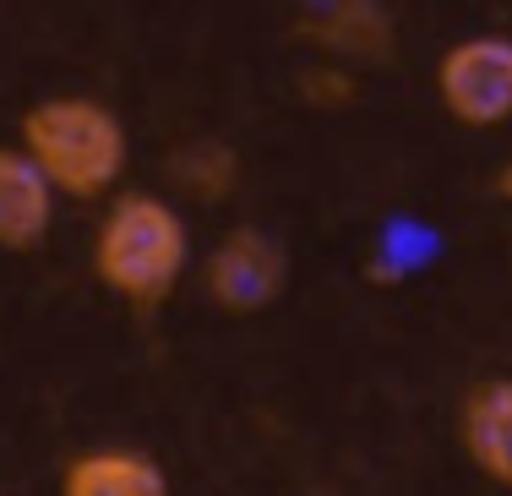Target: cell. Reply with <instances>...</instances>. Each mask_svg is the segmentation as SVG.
Wrapping results in <instances>:
<instances>
[{
    "label": "cell",
    "mask_w": 512,
    "mask_h": 496,
    "mask_svg": "<svg viewBox=\"0 0 512 496\" xmlns=\"http://www.w3.org/2000/svg\"><path fill=\"white\" fill-rule=\"evenodd\" d=\"M17 148L33 159L55 197L99 202L120 186L131 159L126 120L88 93H50L17 126Z\"/></svg>",
    "instance_id": "cell-1"
},
{
    "label": "cell",
    "mask_w": 512,
    "mask_h": 496,
    "mask_svg": "<svg viewBox=\"0 0 512 496\" xmlns=\"http://www.w3.org/2000/svg\"><path fill=\"white\" fill-rule=\"evenodd\" d=\"M191 262L186 219L153 191H120L93 229V278L131 311H158Z\"/></svg>",
    "instance_id": "cell-2"
},
{
    "label": "cell",
    "mask_w": 512,
    "mask_h": 496,
    "mask_svg": "<svg viewBox=\"0 0 512 496\" xmlns=\"http://www.w3.org/2000/svg\"><path fill=\"white\" fill-rule=\"evenodd\" d=\"M289 289V251L278 235L256 224L224 229L213 251L202 257V300L218 306L224 317H256L278 306Z\"/></svg>",
    "instance_id": "cell-3"
},
{
    "label": "cell",
    "mask_w": 512,
    "mask_h": 496,
    "mask_svg": "<svg viewBox=\"0 0 512 496\" xmlns=\"http://www.w3.org/2000/svg\"><path fill=\"white\" fill-rule=\"evenodd\" d=\"M436 99L469 131H491L512 120V39L507 33H474L447 44L436 60Z\"/></svg>",
    "instance_id": "cell-4"
},
{
    "label": "cell",
    "mask_w": 512,
    "mask_h": 496,
    "mask_svg": "<svg viewBox=\"0 0 512 496\" xmlns=\"http://www.w3.org/2000/svg\"><path fill=\"white\" fill-rule=\"evenodd\" d=\"M300 44H311L327 66H387L398 55V11L382 0H322L295 17Z\"/></svg>",
    "instance_id": "cell-5"
},
{
    "label": "cell",
    "mask_w": 512,
    "mask_h": 496,
    "mask_svg": "<svg viewBox=\"0 0 512 496\" xmlns=\"http://www.w3.org/2000/svg\"><path fill=\"white\" fill-rule=\"evenodd\" d=\"M50 224H55L50 180L33 169V159L17 142H0V251L28 257L50 240Z\"/></svg>",
    "instance_id": "cell-6"
},
{
    "label": "cell",
    "mask_w": 512,
    "mask_h": 496,
    "mask_svg": "<svg viewBox=\"0 0 512 496\" xmlns=\"http://www.w3.org/2000/svg\"><path fill=\"white\" fill-rule=\"evenodd\" d=\"M458 447L485 480L512 486V377L474 382L458 404Z\"/></svg>",
    "instance_id": "cell-7"
},
{
    "label": "cell",
    "mask_w": 512,
    "mask_h": 496,
    "mask_svg": "<svg viewBox=\"0 0 512 496\" xmlns=\"http://www.w3.org/2000/svg\"><path fill=\"white\" fill-rule=\"evenodd\" d=\"M60 496H169V475L148 447H88L60 469Z\"/></svg>",
    "instance_id": "cell-8"
},
{
    "label": "cell",
    "mask_w": 512,
    "mask_h": 496,
    "mask_svg": "<svg viewBox=\"0 0 512 496\" xmlns=\"http://www.w3.org/2000/svg\"><path fill=\"white\" fill-rule=\"evenodd\" d=\"M164 175H169V186L186 191L191 202L218 208V202H229L240 186V153L229 148L224 137H191V142H180V148H169Z\"/></svg>",
    "instance_id": "cell-9"
},
{
    "label": "cell",
    "mask_w": 512,
    "mask_h": 496,
    "mask_svg": "<svg viewBox=\"0 0 512 496\" xmlns=\"http://www.w3.org/2000/svg\"><path fill=\"white\" fill-rule=\"evenodd\" d=\"M300 99L316 104V110H349V99H355V77H349L344 66H327V60H316V66L300 71Z\"/></svg>",
    "instance_id": "cell-10"
},
{
    "label": "cell",
    "mask_w": 512,
    "mask_h": 496,
    "mask_svg": "<svg viewBox=\"0 0 512 496\" xmlns=\"http://www.w3.org/2000/svg\"><path fill=\"white\" fill-rule=\"evenodd\" d=\"M491 191H496V202H507V208H512V153H507V159H502V169H496Z\"/></svg>",
    "instance_id": "cell-11"
}]
</instances>
